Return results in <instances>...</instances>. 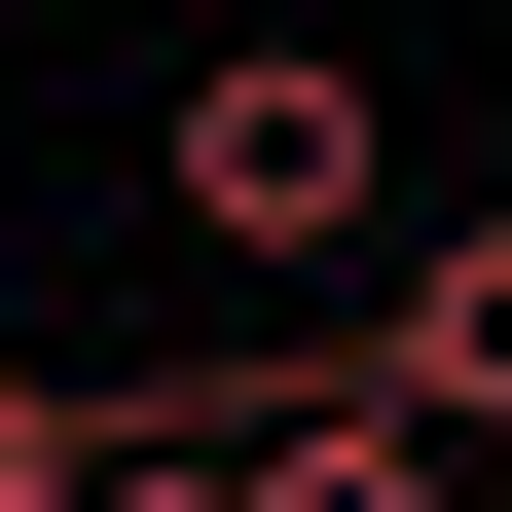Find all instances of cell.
I'll return each instance as SVG.
<instances>
[{"label": "cell", "mask_w": 512, "mask_h": 512, "mask_svg": "<svg viewBox=\"0 0 512 512\" xmlns=\"http://www.w3.org/2000/svg\"><path fill=\"white\" fill-rule=\"evenodd\" d=\"M147 183H183V256H256V293H293V256H366V220H403V110H366L330 37H220V74L147 110Z\"/></svg>", "instance_id": "cell-1"}, {"label": "cell", "mask_w": 512, "mask_h": 512, "mask_svg": "<svg viewBox=\"0 0 512 512\" xmlns=\"http://www.w3.org/2000/svg\"><path fill=\"white\" fill-rule=\"evenodd\" d=\"M366 403L403 439H512V220H439L403 293H366Z\"/></svg>", "instance_id": "cell-2"}, {"label": "cell", "mask_w": 512, "mask_h": 512, "mask_svg": "<svg viewBox=\"0 0 512 512\" xmlns=\"http://www.w3.org/2000/svg\"><path fill=\"white\" fill-rule=\"evenodd\" d=\"M74 512H256V439H220V403H110V439H74Z\"/></svg>", "instance_id": "cell-3"}, {"label": "cell", "mask_w": 512, "mask_h": 512, "mask_svg": "<svg viewBox=\"0 0 512 512\" xmlns=\"http://www.w3.org/2000/svg\"><path fill=\"white\" fill-rule=\"evenodd\" d=\"M74 439H110V403H74V366H0V512H74Z\"/></svg>", "instance_id": "cell-4"}]
</instances>
